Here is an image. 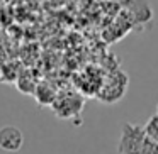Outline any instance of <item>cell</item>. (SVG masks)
Returning a JSON list of instances; mask_svg holds the SVG:
<instances>
[{
    "label": "cell",
    "mask_w": 158,
    "mask_h": 154,
    "mask_svg": "<svg viewBox=\"0 0 158 154\" xmlns=\"http://www.w3.org/2000/svg\"><path fill=\"white\" fill-rule=\"evenodd\" d=\"M146 139L144 127L139 124L126 122L121 129V137L117 142V152L119 154H139L143 142Z\"/></svg>",
    "instance_id": "obj_1"
},
{
    "label": "cell",
    "mask_w": 158,
    "mask_h": 154,
    "mask_svg": "<svg viewBox=\"0 0 158 154\" xmlns=\"http://www.w3.org/2000/svg\"><path fill=\"white\" fill-rule=\"evenodd\" d=\"M83 100L82 95L75 92H61L56 95L55 102H53L51 109L56 113V117L60 119H75L77 115H80L83 109Z\"/></svg>",
    "instance_id": "obj_2"
},
{
    "label": "cell",
    "mask_w": 158,
    "mask_h": 154,
    "mask_svg": "<svg viewBox=\"0 0 158 154\" xmlns=\"http://www.w3.org/2000/svg\"><path fill=\"white\" fill-rule=\"evenodd\" d=\"M24 146V134L15 125H5L0 129V149L7 152H19Z\"/></svg>",
    "instance_id": "obj_3"
},
{
    "label": "cell",
    "mask_w": 158,
    "mask_h": 154,
    "mask_svg": "<svg viewBox=\"0 0 158 154\" xmlns=\"http://www.w3.org/2000/svg\"><path fill=\"white\" fill-rule=\"evenodd\" d=\"M56 90L53 88L49 83H38L36 85V90H34V97L36 100H38L39 105H53V102H55L56 98Z\"/></svg>",
    "instance_id": "obj_4"
},
{
    "label": "cell",
    "mask_w": 158,
    "mask_h": 154,
    "mask_svg": "<svg viewBox=\"0 0 158 154\" xmlns=\"http://www.w3.org/2000/svg\"><path fill=\"white\" fill-rule=\"evenodd\" d=\"M144 132H146V136L150 137V139L156 140L158 142V113H155V115H151L150 119L146 120V124H144Z\"/></svg>",
    "instance_id": "obj_5"
},
{
    "label": "cell",
    "mask_w": 158,
    "mask_h": 154,
    "mask_svg": "<svg viewBox=\"0 0 158 154\" xmlns=\"http://www.w3.org/2000/svg\"><path fill=\"white\" fill-rule=\"evenodd\" d=\"M139 154H158V142L146 136L143 142V147H141V152Z\"/></svg>",
    "instance_id": "obj_6"
},
{
    "label": "cell",
    "mask_w": 158,
    "mask_h": 154,
    "mask_svg": "<svg viewBox=\"0 0 158 154\" xmlns=\"http://www.w3.org/2000/svg\"><path fill=\"white\" fill-rule=\"evenodd\" d=\"M156 113H158V103H156Z\"/></svg>",
    "instance_id": "obj_7"
}]
</instances>
